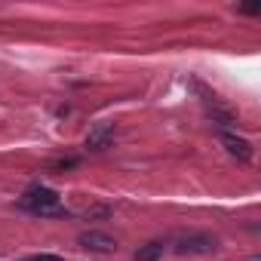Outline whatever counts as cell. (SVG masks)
Masks as SVG:
<instances>
[{
    "label": "cell",
    "mask_w": 261,
    "mask_h": 261,
    "mask_svg": "<svg viewBox=\"0 0 261 261\" xmlns=\"http://www.w3.org/2000/svg\"><path fill=\"white\" fill-rule=\"evenodd\" d=\"M25 206H31L34 212H56L59 209V194L49 188H31L25 194Z\"/></svg>",
    "instance_id": "1"
},
{
    "label": "cell",
    "mask_w": 261,
    "mask_h": 261,
    "mask_svg": "<svg viewBox=\"0 0 261 261\" xmlns=\"http://www.w3.org/2000/svg\"><path fill=\"white\" fill-rule=\"evenodd\" d=\"M80 243H83L86 249H92V252H111V249L117 246L111 237H105V233H95V230H92V233H83V237H80Z\"/></svg>",
    "instance_id": "2"
},
{
    "label": "cell",
    "mask_w": 261,
    "mask_h": 261,
    "mask_svg": "<svg viewBox=\"0 0 261 261\" xmlns=\"http://www.w3.org/2000/svg\"><path fill=\"white\" fill-rule=\"evenodd\" d=\"M221 142L227 145V151L233 154V157H240V160H252V148H249V142L246 139H237V136H221Z\"/></svg>",
    "instance_id": "3"
},
{
    "label": "cell",
    "mask_w": 261,
    "mask_h": 261,
    "mask_svg": "<svg viewBox=\"0 0 261 261\" xmlns=\"http://www.w3.org/2000/svg\"><path fill=\"white\" fill-rule=\"evenodd\" d=\"M108 139H111V133H108V129H98V133H92V136L86 139V145L98 151V148H105V145H108Z\"/></svg>",
    "instance_id": "4"
},
{
    "label": "cell",
    "mask_w": 261,
    "mask_h": 261,
    "mask_svg": "<svg viewBox=\"0 0 261 261\" xmlns=\"http://www.w3.org/2000/svg\"><path fill=\"white\" fill-rule=\"evenodd\" d=\"M160 249H163V246H157V243H151L148 249H142V252H139V261H154V258L160 255Z\"/></svg>",
    "instance_id": "5"
},
{
    "label": "cell",
    "mask_w": 261,
    "mask_h": 261,
    "mask_svg": "<svg viewBox=\"0 0 261 261\" xmlns=\"http://www.w3.org/2000/svg\"><path fill=\"white\" fill-rule=\"evenodd\" d=\"M34 261H59V258H49V255H40V258H34Z\"/></svg>",
    "instance_id": "6"
}]
</instances>
